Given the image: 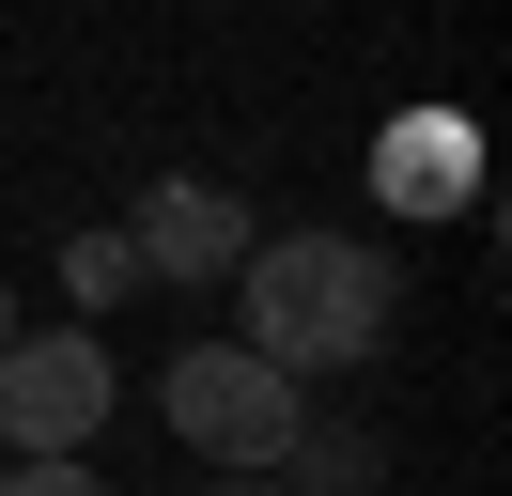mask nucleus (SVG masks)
<instances>
[{"instance_id":"obj_1","label":"nucleus","mask_w":512,"mask_h":496,"mask_svg":"<svg viewBox=\"0 0 512 496\" xmlns=\"http://www.w3.org/2000/svg\"><path fill=\"white\" fill-rule=\"evenodd\" d=\"M233 295H249V357L264 372H357V357H388V326H404V248H373V233H249V264H233Z\"/></svg>"},{"instance_id":"obj_5","label":"nucleus","mask_w":512,"mask_h":496,"mask_svg":"<svg viewBox=\"0 0 512 496\" xmlns=\"http://www.w3.org/2000/svg\"><path fill=\"white\" fill-rule=\"evenodd\" d=\"M0 496H109V481H94V450H63V465H0Z\"/></svg>"},{"instance_id":"obj_6","label":"nucleus","mask_w":512,"mask_h":496,"mask_svg":"<svg viewBox=\"0 0 512 496\" xmlns=\"http://www.w3.org/2000/svg\"><path fill=\"white\" fill-rule=\"evenodd\" d=\"M218 496H295V481H218Z\"/></svg>"},{"instance_id":"obj_7","label":"nucleus","mask_w":512,"mask_h":496,"mask_svg":"<svg viewBox=\"0 0 512 496\" xmlns=\"http://www.w3.org/2000/svg\"><path fill=\"white\" fill-rule=\"evenodd\" d=\"M0 341H16V279H0Z\"/></svg>"},{"instance_id":"obj_2","label":"nucleus","mask_w":512,"mask_h":496,"mask_svg":"<svg viewBox=\"0 0 512 496\" xmlns=\"http://www.w3.org/2000/svg\"><path fill=\"white\" fill-rule=\"evenodd\" d=\"M156 403H171V434H187L218 481H280L295 434H311V388H295V372H264L249 341H187Z\"/></svg>"},{"instance_id":"obj_4","label":"nucleus","mask_w":512,"mask_h":496,"mask_svg":"<svg viewBox=\"0 0 512 496\" xmlns=\"http://www.w3.org/2000/svg\"><path fill=\"white\" fill-rule=\"evenodd\" d=\"M249 233H264V217L233 202L218 171H171V186H140V217H125V279L202 295V279H233V264H249Z\"/></svg>"},{"instance_id":"obj_3","label":"nucleus","mask_w":512,"mask_h":496,"mask_svg":"<svg viewBox=\"0 0 512 496\" xmlns=\"http://www.w3.org/2000/svg\"><path fill=\"white\" fill-rule=\"evenodd\" d=\"M109 403H125V372H109L94 326H47V341H0V450L16 465H63L109 434Z\"/></svg>"}]
</instances>
